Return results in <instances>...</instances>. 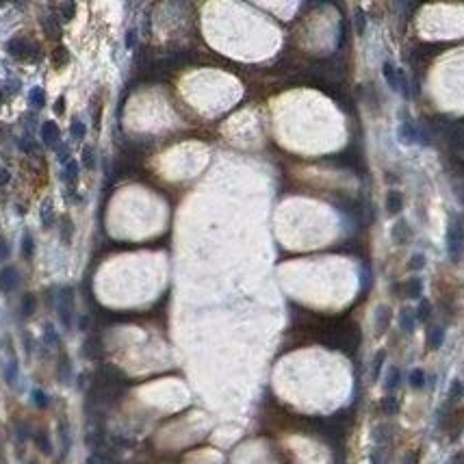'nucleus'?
I'll use <instances>...</instances> for the list:
<instances>
[{
    "mask_svg": "<svg viewBox=\"0 0 464 464\" xmlns=\"http://www.w3.org/2000/svg\"><path fill=\"white\" fill-rule=\"evenodd\" d=\"M447 252H449V258L451 260H460V256H462V224L456 217H451L449 228H447Z\"/></svg>",
    "mask_w": 464,
    "mask_h": 464,
    "instance_id": "obj_1",
    "label": "nucleus"
},
{
    "mask_svg": "<svg viewBox=\"0 0 464 464\" xmlns=\"http://www.w3.org/2000/svg\"><path fill=\"white\" fill-rule=\"evenodd\" d=\"M7 52L16 59H26L28 54L37 52V46L24 37H13V39H9V44H7Z\"/></svg>",
    "mask_w": 464,
    "mask_h": 464,
    "instance_id": "obj_2",
    "label": "nucleus"
},
{
    "mask_svg": "<svg viewBox=\"0 0 464 464\" xmlns=\"http://www.w3.org/2000/svg\"><path fill=\"white\" fill-rule=\"evenodd\" d=\"M384 78H386V83H388V87L391 89H395V92H401L403 95H408V92H406V80H403V76H401V72L399 70H395L393 68V63H384Z\"/></svg>",
    "mask_w": 464,
    "mask_h": 464,
    "instance_id": "obj_3",
    "label": "nucleus"
},
{
    "mask_svg": "<svg viewBox=\"0 0 464 464\" xmlns=\"http://www.w3.org/2000/svg\"><path fill=\"white\" fill-rule=\"evenodd\" d=\"M42 139L48 148L59 150V143H61V130L54 122H46L42 126Z\"/></svg>",
    "mask_w": 464,
    "mask_h": 464,
    "instance_id": "obj_4",
    "label": "nucleus"
},
{
    "mask_svg": "<svg viewBox=\"0 0 464 464\" xmlns=\"http://www.w3.org/2000/svg\"><path fill=\"white\" fill-rule=\"evenodd\" d=\"M445 137H447L451 148H464V119H460V122H451Z\"/></svg>",
    "mask_w": 464,
    "mask_h": 464,
    "instance_id": "obj_5",
    "label": "nucleus"
},
{
    "mask_svg": "<svg viewBox=\"0 0 464 464\" xmlns=\"http://www.w3.org/2000/svg\"><path fill=\"white\" fill-rule=\"evenodd\" d=\"M59 315H61L63 324L70 325V315H72V289H61V295H59Z\"/></svg>",
    "mask_w": 464,
    "mask_h": 464,
    "instance_id": "obj_6",
    "label": "nucleus"
},
{
    "mask_svg": "<svg viewBox=\"0 0 464 464\" xmlns=\"http://www.w3.org/2000/svg\"><path fill=\"white\" fill-rule=\"evenodd\" d=\"M18 282H20V276L13 267H4L0 271V289L2 291H13L18 286Z\"/></svg>",
    "mask_w": 464,
    "mask_h": 464,
    "instance_id": "obj_7",
    "label": "nucleus"
},
{
    "mask_svg": "<svg viewBox=\"0 0 464 464\" xmlns=\"http://www.w3.org/2000/svg\"><path fill=\"white\" fill-rule=\"evenodd\" d=\"M42 26H44V33H46V37L50 39H59L61 37V22H59V18L54 16H46L42 20Z\"/></svg>",
    "mask_w": 464,
    "mask_h": 464,
    "instance_id": "obj_8",
    "label": "nucleus"
},
{
    "mask_svg": "<svg viewBox=\"0 0 464 464\" xmlns=\"http://www.w3.org/2000/svg\"><path fill=\"white\" fill-rule=\"evenodd\" d=\"M391 236H393V241H395L397 245H403L408 239H410V228H408V224L403 219H399L395 226H393V230H391Z\"/></svg>",
    "mask_w": 464,
    "mask_h": 464,
    "instance_id": "obj_9",
    "label": "nucleus"
},
{
    "mask_svg": "<svg viewBox=\"0 0 464 464\" xmlns=\"http://www.w3.org/2000/svg\"><path fill=\"white\" fill-rule=\"evenodd\" d=\"M403 209V198L399 191H391V193L386 195V210L391 215H397L399 210Z\"/></svg>",
    "mask_w": 464,
    "mask_h": 464,
    "instance_id": "obj_10",
    "label": "nucleus"
},
{
    "mask_svg": "<svg viewBox=\"0 0 464 464\" xmlns=\"http://www.w3.org/2000/svg\"><path fill=\"white\" fill-rule=\"evenodd\" d=\"M442 48H445L442 44H423V46H418L415 50V57H418V59H432V57H436Z\"/></svg>",
    "mask_w": 464,
    "mask_h": 464,
    "instance_id": "obj_11",
    "label": "nucleus"
},
{
    "mask_svg": "<svg viewBox=\"0 0 464 464\" xmlns=\"http://www.w3.org/2000/svg\"><path fill=\"white\" fill-rule=\"evenodd\" d=\"M39 217H42V224L44 226H52V221H54V204H52V200H44V204H42V210H39Z\"/></svg>",
    "mask_w": 464,
    "mask_h": 464,
    "instance_id": "obj_12",
    "label": "nucleus"
},
{
    "mask_svg": "<svg viewBox=\"0 0 464 464\" xmlns=\"http://www.w3.org/2000/svg\"><path fill=\"white\" fill-rule=\"evenodd\" d=\"M70 61V52H68V48H63V46H57L54 48V52H52V65L57 70H61L65 68V63Z\"/></svg>",
    "mask_w": 464,
    "mask_h": 464,
    "instance_id": "obj_13",
    "label": "nucleus"
},
{
    "mask_svg": "<svg viewBox=\"0 0 464 464\" xmlns=\"http://www.w3.org/2000/svg\"><path fill=\"white\" fill-rule=\"evenodd\" d=\"M403 291H406V297H410V300H417V297H421V291H423V284L418 278H412L406 282V286H403Z\"/></svg>",
    "mask_w": 464,
    "mask_h": 464,
    "instance_id": "obj_14",
    "label": "nucleus"
},
{
    "mask_svg": "<svg viewBox=\"0 0 464 464\" xmlns=\"http://www.w3.org/2000/svg\"><path fill=\"white\" fill-rule=\"evenodd\" d=\"M388 319H391V310H388L386 306H380V308H377V315H375V327H377V332H384V330H386Z\"/></svg>",
    "mask_w": 464,
    "mask_h": 464,
    "instance_id": "obj_15",
    "label": "nucleus"
},
{
    "mask_svg": "<svg viewBox=\"0 0 464 464\" xmlns=\"http://www.w3.org/2000/svg\"><path fill=\"white\" fill-rule=\"evenodd\" d=\"M401 139H403V143H415V141L418 139L415 126H412L410 122H403L401 124Z\"/></svg>",
    "mask_w": 464,
    "mask_h": 464,
    "instance_id": "obj_16",
    "label": "nucleus"
},
{
    "mask_svg": "<svg viewBox=\"0 0 464 464\" xmlns=\"http://www.w3.org/2000/svg\"><path fill=\"white\" fill-rule=\"evenodd\" d=\"M31 104L35 109H42L46 104V93H44L42 87H33L31 89Z\"/></svg>",
    "mask_w": 464,
    "mask_h": 464,
    "instance_id": "obj_17",
    "label": "nucleus"
},
{
    "mask_svg": "<svg viewBox=\"0 0 464 464\" xmlns=\"http://www.w3.org/2000/svg\"><path fill=\"white\" fill-rule=\"evenodd\" d=\"M72 232H74L72 219H70V217H63V221H61V239H63V243H70V241H72Z\"/></svg>",
    "mask_w": 464,
    "mask_h": 464,
    "instance_id": "obj_18",
    "label": "nucleus"
},
{
    "mask_svg": "<svg viewBox=\"0 0 464 464\" xmlns=\"http://www.w3.org/2000/svg\"><path fill=\"white\" fill-rule=\"evenodd\" d=\"M65 180H68L70 185H76V180H78V165H76V161H70L68 163V167H65Z\"/></svg>",
    "mask_w": 464,
    "mask_h": 464,
    "instance_id": "obj_19",
    "label": "nucleus"
},
{
    "mask_svg": "<svg viewBox=\"0 0 464 464\" xmlns=\"http://www.w3.org/2000/svg\"><path fill=\"white\" fill-rule=\"evenodd\" d=\"M72 137L76 141L85 139V124L80 122V119H74V122H72Z\"/></svg>",
    "mask_w": 464,
    "mask_h": 464,
    "instance_id": "obj_20",
    "label": "nucleus"
},
{
    "mask_svg": "<svg viewBox=\"0 0 464 464\" xmlns=\"http://www.w3.org/2000/svg\"><path fill=\"white\" fill-rule=\"evenodd\" d=\"M410 384L415 388H421L423 384H425V373H423L421 369H415L410 373Z\"/></svg>",
    "mask_w": 464,
    "mask_h": 464,
    "instance_id": "obj_21",
    "label": "nucleus"
},
{
    "mask_svg": "<svg viewBox=\"0 0 464 464\" xmlns=\"http://www.w3.org/2000/svg\"><path fill=\"white\" fill-rule=\"evenodd\" d=\"M462 393H464V388H462V382H453L451 384V391H449V401H456V399H460L462 397Z\"/></svg>",
    "mask_w": 464,
    "mask_h": 464,
    "instance_id": "obj_22",
    "label": "nucleus"
},
{
    "mask_svg": "<svg viewBox=\"0 0 464 464\" xmlns=\"http://www.w3.org/2000/svg\"><path fill=\"white\" fill-rule=\"evenodd\" d=\"M412 327H415V321H412V315L408 310L401 312V330L403 332H412Z\"/></svg>",
    "mask_w": 464,
    "mask_h": 464,
    "instance_id": "obj_23",
    "label": "nucleus"
},
{
    "mask_svg": "<svg viewBox=\"0 0 464 464\" xmlns=\"http://www.w3.org/2000/svg\"><path fill=\"white\" fill-rule=\"evenodd\" d=\"M441 343H442V330H438V327H436V330L430 332V347H432V349H438V347H441Z\"/></svg>",
    "mask_w": 464,
    "mask_h": 464,
    "instance_id": "obj_24",
    "label": "nucleus"
},
{
    "mask_svg": "<svg viewBox=\"0 0 464 464\" xmlns=\"http://www.w3.org/2000/svg\"><path fill=\"white\" fill-rule=\"evenodd\" d=\"M22 254L26 256V258H31V256H33V239H31V234H24V239H22Z\"/></svg>",
    "mask_w": 464,
    "mask_h": 464,
    "instance_id": "obj_25",
    "label": "nucleus"
},
{
    "mask_svg": "<svg viewBox=\"0 0 464 464\" xmlns=\"http://www.w3.org/2000/svg\"><path fill=\"white\" fill-rule=\"evenodd\" d=\"M33 310H35V297H33V295H26V297H24V302H22V312H24V317H28Z\"/></svg>",
    "mask_w": 464,
    "mask_h": 464,
    "instance_id": "obj_26",
    "label": "nucleus"
},
{
    "mask_svg": "<svg viewBox=\"0 0 464 464\" xmlns=\"http://www.w3.org/2000/svg\"><path fill=\"white\" fill-rule=\"evenodd\" d=\"M74 13H76V4H74V2H65L63 7H61V16H63V20H72V18H74Z\"/></svg>",
    "mask_w": 464,
    "mask_h": 464,
    "instance_id": "obj_27",
    "label": "nucleus"
},
{
    "mask_svg": "<svg viewBox=\"0 0 464 464\" xmlns=\"http://www.w3.org/2000/svg\"><path fill=\"white\" fill-rule=\"evenodd\" d=\"M83 163H85V167L87 169H93V150L92 148H85L83 150Z\"/></svg>",
    "mask_w": 464,
    "mask_h": 464,
    "instance_id": "obj_28",
    "label": "nucleus"
},
{
    "mask_svg": "<svg viewBox=\"0 0 464 464\" xmlns=\"http://www.w3.org/2000/svg\"><path fill=\"white\" fill-rule=\"evenodd\" d=\"M397 384H399V369H393L391 375H388V380H386V386L388 388H395Z\"/></svg>",
    "mask_w": 464,
    "mask_h": 464,
    "instance_id": "obj_29",
    "label": "nucleus"
},
{
    "mask_svg": "<svg viewBox=\"0 0 464 464\" xmlns=\"http://www.w3.org/2000/svg\"><path fill=\"white\" fill-rule=\"evenodd\" d=\"M423 265H425V256H423V254H415L410 258V267H412V269H421Z\"/></svg>",
    "mask_w": 464,
    "mask_h": 464,
    "instance_id": "obj_30",
    "label": "nucleus"
},
{
    "mask_svg": "<svg viewBox=\"0 0 464 464\" xmlns=\"http://www.w3.org/2000/svg\"><path fill=\"white\" fill-rule=\"evenodd\" d=\"M347 44V22H341V31H339V48H343Z\"/></svg>",
    "mask_w": 464,
    "mask_h": 464,
    "instance_id": "obj_31",
    "label": "nucleus"
},
{
    "mask_svg": "<svg viewBox=\"0 0 464 464\" xmlns=\"http://www.w3.org/2000/svg\"><path fill=\"white\" fill-rule=\"evenodd\" d=\"M427 317H430V304L421 302V306H418V319H427Z\"/></svg>",
    "mask_w": 464,
    "mask_h": 464,
    "instance_id": "obj_32",
    "label": "nucleus"
},
{
    "mask_svg": "<svg viewBox=\"0 0 464 464\" xmlns=\"http://www.w3.org/2000/svg\"><path fill=\"white\" fill-rule=\"evenodd\" d=\"M356 24H358V33H365V13H362V11H356Z\"/></svg>",
    "mask_w": 464,
    "mask_h": 464,
    "instance_id": "obj_33",
    "label": "nucleus"
},
{
    "mask_svg": "<svg viewBox=\"0 0 464 464\" xmlns=\"http://www.w3.org/2000/svg\"><path fill=\"white\" fill-rule=\"evenodd\" d=\"M63 111H65V98L61 95V98H57V102H54V113L63 115Z\"/></svg>",
    "mask_w": 464,
    "mask_h": 464,
    "instance_id": "obj_34",
    "label": "nucleus"
},
{
    "mask_svg": "<svg viewBox=\"0 0 464 464\" xmlns=\"http://www.w3.org/2000/svg\"><path fill=\"white\" fill-rule=\"evenodd\" d=\"M37 445H39V449L42 451H50V445H48V438L44 436V434H39L37 436Z\"/></svg>",
    "mask_w": 464,
    "mask_h": 464,
    "instance_id": "obj_35",
    "label": "nucleus"
},
{
    "mask_svg": "<svg viewBox=\"0 0 464 464\" xmlns=\"http://www.w3.org/2000/svg\"><path fill=\"white\" fill-rule=\"evenodd\" d=\"M382 360H384V354H380V356H377V362H373V377H377V375H380Z\"/></svg>",
    "mask_w": 464,
    "mask_h": 464,
    "instance_id": "obj_36",
    "label": "nucleus"
},
{
    "mask_svg": "<svg viewBox=\"0 0 464 464\" xmlns=\"http://www.w3.org/2000/svg\"><path fill=\"white\" fill-rule=\"evenodd\" d=\"M7 256H9V245H7V241L0 239V260H4Z\"/></svg>",
    "mask_w": 464,
    "mask_h": 464,
    "instance_id": "obj_37",
    "label": "nucleus"
},
{
    "mask_svg": "<svg viewBox=\"0 0 464 464\" xmlns=\"http://www.w3.org/2000/svg\"><path fill=\"white\" fill-rule=\"evenodd\" d=\"M386 403H384V408H386V412H395L397 410V403H395V399H384Z\"/></svg>",
    "mask_w": 464,
    "mask_h": 464,
    "instance_id": "obj_38",
    "label": "nucleus"
},
{
    "mask_svg": "<svg viewBox=\"0 0 464 464\" xmlns=\"http://www.w3.org/2000/svg\"><path fill=\"white\" fill-rule=\"evenodd\" d=\"M9 178H11V176H9V171L7 169H0V185H7Z\"/></svg>",
    "mask_w": 464,
    "mask_h": 464,
    "instance_id": "obj_39",
    "label": "nucleus"
},
{
    "mask_svg": "<svg viewBox=\"0 0 464 464\" xmlns=\"http://www.w3.org/2000/svg\"><path fill=\"white\" fill-rule=\"evenodd\" d=\"M35 397H37V403H39V406H46V397H44V393H35Z\"/></svg>",
    "mask_w": 464,
    "mask_h": 464,
    "instance_id": "obj_40",
    "label": "nucleus"
},
{
    "mask_svg": "<svg viewBox=\"0 0 464 464\" xmlns=\"http://www.w3.org/2000/svg\"><path fill=\"white\" fill-rule=\"evenodd\" d=\"M462 462H464V458H462V456H456V458L451 460V464H462Z\"/></svg>",
    "mask_w": 464,
    "mask_h": 464,
    "instance_id": "obj_41",
    "label": "nucleus"
},
{
    "mask_svg": "<svg viewBox=\"0 0 464 464\" xmlns=\"http://www.w3.org/2000/svg\"><path fill=\"white\" fill-rule=\"evenodd\" d=\"M2 100H4V95H2V92H0V107H2Z\"/></svg>",
    "mask_w": 464,
    "mask_h": 464,
    "instance_id": "obj_42",
    "label": "nucleus"
},
{
    "mask_svg": "<svg viewBox=\"0 0 464 464\" xmlns=\"http://www.w3.org/2000/svg\"><path fill=\"white\" fill-rule=\"evenodd\" d=\"M0 7H2V2H0Z\"/></svg>",
    "mask_w": 464,
    "mask_h": 464,
    "instance_id": "obj_43",
    "label": "nucleus"
}]
</instances>
